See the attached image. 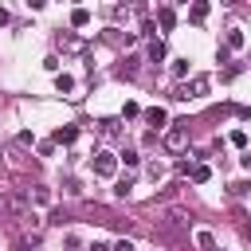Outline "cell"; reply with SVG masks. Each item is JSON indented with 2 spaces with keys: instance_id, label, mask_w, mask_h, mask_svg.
<instances>
[{
  "instance_id": "obj_1",
  "label": "cell",
  "mask_w": 251,
  "mask_h": 251,
  "mask_svg": "<svg viewBox=\"0 0 251 251\" xmlns=\"http://www.w3.org/2000/svg\"><path fill=\"white\" fill-rule=\"evenodd\" d=\"M208 86H212V78H208V75H196V78H188V82H180L173 98H180V102H188V98H200V94H208Z\"/></svg>"
},
{
  "instance_id": "obj_2",
  "label": "cell",
  "mask_w": 251,
  "mask_h": 251,
  "mask_svg": "<svg viewBox=\"0 0 251 251\" xmlns=\"http://www.w3.org/2000/svg\"><path fill=\"white\" fill-rule=\"evenodd\" d=\"M184 145H188V122H176V126H169V129H165V149L180 153Z\"/></svg>"
},
{
  "instance_id": "obj_3",
  "label": "cell",
  "mask_w": 251,
  "mask_h": 251,
  "mask_svg": "<svg viewBox=\"0 0 251 251\" xmlns=\"http://www.w3.org/2000/svg\"><path fill=\"white\" fill-rule=\"evenodd\" d=\"M90 165H94V176H114V173H118V157L106 153V149H98Z\"/></svg>"
},
{
  "instance_id": "obj_4",
  "label": "cell",
  "mask_w": 251,
  "mask_h": 251,
  "mask_svg": "<svg viewBox=\"0 0 251 251\" xmlns=\"http://www.w3.org/2000/svg\"><path fill=\"white\" fill-rule=\"evenodd\" d=\"M145 122H149V126H157V129H161V126H165V122H169V114H165V106H149V110H145Z\"/></svg>"
},
{
  "instance_id": "obj_5",
  "label": "cell",
  "mask_w": 251,
  "mask_h": 251,
  "mask_svg": "<svg viewBox=\"0 0 251 251\" xmlns=\"http://www.w3.org/2000/svg\"><path fill=\"white\" fill-rule=\"evenodd\" d=\"M75 137H78V129H75V126H63V129H55V145H71Z\"/></svg>"
},
{
  "instance_id": "obj_6",
  "label": "cell",
  "mask_w": 251,
  "mask_h": 251,
  "mask_svg": "<svg viewBox=\"0 0 251 251\" xmlns=\"http://www.w3.org/2000/svg\"><path fill=\"white\" fill-rule=\"evenodd\" d=\"M188 20H192V24H204V20H208V4H204V0L192 4V8H188Z\"/></svg>"
},
{
  "instance_id": "obj_7",
  "label": "cell",
  "mask_w": 251,
  "mask_h": 251,
  "mask_svg": "<svg viewBox=\"0 0 251 251\" xmlns=\"http://www.w3.org/2000/svg\"><path fill=\"white\" fill-rule=\"evenodd\" d=\"M137 75V59H122L118 63V78H133Z\"/></svg>"
},
{
  "instance_id": "obj_8",
  "label": "cell",
  "mask_w": 251,
  "mask_h": 251,
  "mask_svg": "<svg viewBox=\"0 0 251 251\" xmlns=\"http://www.w3.org/2000/svg\"><path fill=\"white\" fill-rule=\"evenodd\" d=\"M157 20H161V27L169 31V27L176 24V12H173V8H157Z\"/></svg>"
},
{
  "instance_id": "obj_9",
  "label": "cell",
  "mask_w": 251,
  "mask_h": 251,
  "mask_svg": "<svg viewBox=\"0 0 251 251\" xmlns=\"http://www.w3.org/2000/svg\"><path fill=\"white\" fill-rule=\"evenodd\" d=\"M55 90H59V94H71V90H75V78H71V75H55Z\"/></svg>"
},
{
  "instance_id": "obj_10",
  "label": "cell",
  "mask_w": 251,
  "mask_h": 251,
  "mask_svg": "<svg viewBox=\"0 0 251 251\" xmlns=\"http://www.w3.org/2000/svg\"><path fill=\"white\" fill-rule=\"evenodd\" d=\"M71 24H75V27H86V24H90V12H86V8H75V12H71Z\"/></svg>"
},
{
  "instance_id": "obj_11",
  "label": "cell",
  "mask_w": 251,
  "mask_h": 251,
  "mask_svg": "<svg viewBox=\"0 0 251 251\" xmlns=\"http://www.w3.org/2000/svg\"><path fill=\"white\" fill-rule=\"evenodd\" d=\"M243 47V31L235 27V31H227V51H239Z\"/></svg>"
},
{
  "instance_id": "obj_12",
  "label": "cell",
  "mask_w": 251,
  "mask_h": 251,
  "mask_svg": "<svg viewBox=\"0 0 251 251\" xmlns=\"http://www.w3.org/2000/svg\"><path fill=\"white\" fill-rule=\"evenodd\" d=\"M149 59H153V63H161V59H165V43H161V39H153V43H149Z\"/></svg>"
},
{
  "instance_id": "obj_13",
  "label": "cell",
  "mask_w": 251,
  "mask_h": 251,
  "mask_svg": "<svg viewBox=\"0 0 251 251\" xmlns=\"http://www.w3.org/2000/svg\"><path fill=\"white\" fill-rule=\"evenodd\" d=\"M208 176H212V169H208V165H192V180H196V184H204Z\"/></svg>"
},
{
  "instance_id": "obj_14",
  "label": "cell",
  "mask_w": 251,
  "mask_h": 251,
  "mask_svg": "<svg viewBox=\"0 0 251 251\" xmlns=\"http://www.w3.org/2000/svg\"><path fill=\"white\" fill-rule=\"evenodd\" d=\"M196 243H200L204 251H212V247H216V239H212V231H196Z\"/></svg>"
},
{
  "instance_id": "obj_15",
  "label": "cell",
  "mask_w": 251,
  "mask_h": 251,
  "mask_svg": "<svg viewBox=\"0 0 251 251\" xmlns=\"http://www.w3.org/2000/svg\"><path fill=\"white\" fill-rule=\"evenodd\" d=\"M59 47H67V51H78V39H75V35H59Z\"/></svg>"
},
{
  "instance_id": "obj_16",
  "label": "cell",
  "mask_w": 251,
  "mask_h": 251,
  "mask_svg": "<svg viewBox=\"0 0 251 251\" xmlns=\"http://www.w3.org/2000/svg\"><path fill=\"white\" fill-rule=\"evenodd\" d=\"M173 75L184 78V75H188V59H176V63H173Z\"/></svg>"
},
{
  "instance_id": "obj_17",
  "label": "cell",
  "mask_w": 251,
  "mask_h": 251,
  "mask_svg": "<svg viewBox=\"0 0 251 251\" xmlns=\"http://www.w3.org/2000/svg\"><path fill=\"white\" fill-rule=\"evenodd\" d=\"M122 161H126V169H133L141 157H137V149H126V153H122Z\"/></svg>"
},
{
  "instance_id": "obj_18",
  "label": "cell",
  "mask_w": 251,
  "mask_h": 251,
  "mask_svg": "<svg viewBox=\"0 0 251 251\" xmlns=\"http://www.w3.org/2000/svg\"><path fill=\"white\" fill-rule=\"evenodd\" d=\"M231 145H235V149H243V145H247V133H243V129H235V133H231Z\"/></svg>"
},
{
  "instance_id": "obj_19",
  "label": "cell",
  "mask_w": 251,
  "mask_h": 251,
  "mask_svg": "<svg viewBox=\"0 0 251 251\" xmlns=\"http://www.w3.org/2000/svg\"><path fill=\"white\" fill-rule=\"evenodd\" d=\"M149 176H153V180H161V176H165V165H161V161H153V165H149Z\"/></svg>"
},
{
  "instance_id": "obj_20",
  "label": "cell",
  "mask_w": 251,
  "mask_h": 251,
  "mask_svg": "<svg viewBox=\"0 0 251 251\" xmlns=\"http://www.w3.org/2000/svg\"><path fill=\"white\" fill-rule=\"evenodd\" d=\"M110 251H133V243H129V239H122V243H118V247H110Z\"/></svg>"
},
{
  "instance_id": "obj_21",
  "label": "cell",
  "mask_w": 251,
  "mask_h": 251,
  "mask_svg": "<svg viewBox=\"0 0 251 251\" xmlns=\"http://www.w3.org/2000/svg\"><path fill=\"white\" fill-rule=\"evenodd\" d=\"M4 24H8V12H4V8H0V27H4Z\"/></svg>"
},
{
  "instance_id": "obj_22",
  "label": "cell",
  "mask_w": 251,
  "mask_h": 251,
  "mask_svg": "<svg viewBox=\"0 0 251 251\" xmlns=\"http://www.w3.org/2000/svg\"><path fill=\"white\" fill-rule=\"evenodd\" d=\"M90 251H110V247H106V243H94V247H90Z\"/></svg>"
},
{
  "instance_id": "obj_23",
  "label": "cell",
  "mask_w": 251,
  "mask_h": 251,
  "mask_svg": "<svg viewBox=\"0 0 251 251\" xmlns=\"http://www.w3.org/2000/svg\"><path fill=\"white\" fill-rule=\"evenodd\" d=\"M243 165H247V169H251V153H247V157H243Z\"/></svg>"
}]
</instances>
